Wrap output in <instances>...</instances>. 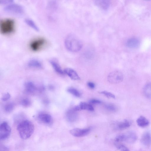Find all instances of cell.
I'll return each instance as SVG.
<instances>
[{
	"instance_id": "cell-29",
	"label": "cell",
	"mask_w": 151,
	"mask_h": 151,
	"mask_svg": "<svg viewBox=\"0 0 151 151\" xmlns=\"http://www.w3.org/2000/svg\"><path fill=\"white\" fill-rule=\"evenodd\" d=\"M105 108L108 110L115 112L116 110V107L115 105L112 104H108L105 105Z\"/></svg>"
},
{
	"instance_id": "cell-27",
	"label": "cell",
	"mask_w": 151,
	"mask_h": 151,
	"mask_svg": "<svg viewBox=\"0 0 151 151\" xmlns=\"http://www.w3.org/2000/svg\"><path fill=\"white\" fill-rule=\"evenodd\" d=\"M22 105L24 107H27L30 106L31 104V100L27 98H24L21 101Z\"/></svg>"
},
{
	"instance_id": "cell-26",
	"label": "cell",
	"mask_w": 151,
	"mask_h": 151,
	"mask_svg": "<svg viewBox=\"0 0 151 151\" xmlns=\"http://www.w3.org/2000/svg\"><path fill=\"white\" fill-rule=\"evenodd\" d=\"M115 144L117 149L120 151H130L129 149L122 144L118 143Z\"/></svg>"
},
{
	"instance_id": "cell-25",
	"label": "cell",
	"mask_w": 151,
	"mask_h": 151,
	"mask_svg": "<svg viewBox=\"0 0 151 151\" xmlns=\"http://www.w3.org/2000/svg\"><path fill=\"white\" fill-rule=\"evenodd\" d=\"M14 107V104L12 103H9L5 106L4 109L5 111L7 113L11 112Z\"/></svg>"
},
{
	"instance_id": "cell-1",
	"label": "cell",
	"mask_w": 151,
	"mask_h": 151,
	"mask_svg": "<svg viewBox=\"0 0 151 151\" xmlns=\"http://www.w3.org/2000/svg\"><path fill=\"white\" fill-rule=\"evenodd\" d=\"M17 130L20 137L26 139L30 137L32 134L34 130V126L30 121L24 120L19 124Z\"/></svg>"
},
{
	"instance_id": "cell-6",
	"label": "cell",
	"mask_w": 151,
	"mask_h": 151,
	"mask_svg": "<svg viewBox=\"0 0 151 151\" xmlns=\"http://www.w3.org/2000/svg\"><path fill=\"white\" fill-rule=\"evenodd\" d=\"M107 78L108 81L111 83H118L123 81V75L121 72L114 71L109 73Z\"/></svg>"
},
{
	"instance_id": "cell-13",
	"label": "cell",
	"mask_w": 151,
	"mask_h": 151,
	"mask_svg": "<svg viewBox=\"0 0 151 151\" xmlns=\"http://www.w3.org/2000/svg\"><path fill=\"white\" fill-rule=\"evenodd\" d=\"M142 143L146 146H150L151 145V134L148 132L144 133L142 135L141 139Z\"/></svg>"
},
{
	"instance_id": "cell-11",
	"label": "cell",
	"mask_w": 151,
	"mask_h": 151,
	"mask_svg": "<svg viewBox=\"0 0 151 151\" xmlns=\"http://www.w3.org/2000/svg\"><path fill=\"white\" fill-rule=\"evenodd\" d=\"M77 111L73 108L68 110L66 114V117L68 121L72 122L76 120L78 117Z\"/></svg>"
},
{
	"instance_id": "cell-10",
	"label": "cell",
	"mask_w": 151,
	"mask_h": 151,
	"mask_svg": "<svg viewBox=\"0 0 151 151\" xmlns=\"http://www.w3.org/2000/svg\"><path fill=\"white\" fill-rule=\"evenodd\" d=\"M124 141L130 143L134 142L137 140L136 134L132 131H129L124 133Z\"/></svg>"
},
{
	"instance_id": "cell-24",
	"label": "cell",
	"mask_w": 151,
	"mask_h": 151,
	"mask_svg": "<svg viewBox=\"0 0 151 151\" xmlns=\"http://www.w3.org/2000/svg\"><path fill=\"white\" fill-rule=\"evenodd\" d=\"M67 91L74 96L79 97L81 96L80 92L76 89L73 87H69L67 89Z\"/></svg>"
},
{
	"instance_id": "cell-18",
	"label": "cell",
	"mask_w": 151,
	"mask_h": 151,
	"mask_svg": "<svg viewBox=\"0 0 151 151\" xmlns=\"http://www.w3.org/2000/svg\"><path fill=\"white\" fill-rule=\"evenodd\" d=\"M127 45L131 48H135L138 47L139 45V41L135 38H132L129 39L127 41Z\"/></svg>"
},
{
	"instance_id": "cell-4",
	"label": "cell",
	"mask_w": 151,
	"mask_h": 151,
	"mask_svg": "<svg viewBox=\"0 0 151 151\" xmlns=\"http://www.w3.org/2000/svg\"><path fill=\"white\" fill-rule=\"evenodd\" d=\"M46 43V40L44 38L38 37L31 41L29 44V47L32 50L36 51L44 47Z\"/></svg>"
},
{
	"instance_id": "cell-23",
	"label": "cell",
	"mask_w": 151,
	"mask_h": 151,
	"mask_svg": "<svg viewBox=\"0 0 151 151\" xmlns=\"http://www.w3.org/2000/svg\"><path fill=\"white\" fill-rule=\"evenodd\" d=\"M24 21L27 24L35 30L37 31L39 30L38 27L34 22L32 20L29 19H25Z\"/></svg>"
},
{
	"instance_id": "cell-5",
	"label": "cell",
	"mask_w": 151,
	"mask_h": 151,
	"mask_svg": "<svg viewBox=\"0 0 151 151\" xmlns=\"http://www.w3.org/2000/svg\"><path fill=\"white\" fill-rule=\"evenodd\" d=\"M4 9L7 13L17 16L22 15L24 12L23 8L21 6L15 4L7 6L5 7Z\"/></svg>"
},
{
	"instance_id": "cell-32",
	"label": "cell",
	"mask_w": 151,
	"mask_h": 151,
	"mask_svg": "<svg viewBox=\"0 0 151 151\" xmlns=\"http://www.w3.org/2000/svg\"><path fill=\"white\" fill-rule=\"evenodd\" d=\"M0 151H9V150L7 147L3 145H1Z\"/></svg>"
},
{
	"instance_id": "cell-28",
	"label": "cell",
	"mask_w": 151,
	"mask_h": 151,
	"mask_svg": "<svg viewBox=\"0 0 151 151\" xmlns=\"http://www.w3.org/2000/svg\"><path fill=\"white\" fill-rule=\"evenodd\" d=\"M115 143H120L121 142L124 141V133L121 134L117 135L115 138Z\"/></svg>"
},
{
	"instance_id": "cell-19",
	"label": "cell",
	"mask_w": 151,
	"mask_h": 151,
	"mask_svg": "<svg viewBox=\"0 0 151 151\" xmlns=\"http://www.w3.org/2000/svg\"><path fill=\"white\" fill-rule=\"evenodd\" d=\"M50 63L55 70L60 75H63L64 73L61 67L59 64L56 61L51 60L50 61Z\"/></svg>"
},
{
	"instance_id": "cell-15",
	"label": "cell",
	"mask_w": 151,
	"mask_h": 151,
	"mask_svg": "<svg viewBox=\"0 0 151 151\" xmlns=\"http://www.w3.org/2000/svg\"><path fill=\"white\" fill-rule=\"evenodd\" d=\"M95 3L98 6L105 10H107L110 5V1L108 0L95 1Z\"/></svg>"
},
{
	"instance_id": "cell-16",
	"label": "cell",
	"mask_w": 151,
	"mask_h": 151,
	"mask_svg": "<svg viewBox=\"0 0 151 151\" xmlns=\"http://www.w3.org/2000/svg\"><path fill=\"white\" fill-rule=\"evenodd\" d=\"M142 93L146 98L151 99V83H147L144 86Z\"/></svg>"
},
{
	"instance_id": "cell-31",
	"label": "cell",
	"mask_w": 151,
	"mask_h": 151,
	"mask_svg": "<svg viewBox=\"0 0 151 151\" xmlns=\"http://www.w3.org/2000/svg\"><path fill=\"white\" fill-rule=\"evenodd\" d=\"M10 97L11 95L10 93H6L2 96V100L3 101H6L8 100Z\"/></svg>"
},
{
	"instance_id": "cell-22",
	"label": "cell",
	"mask_w": 151,
	"mask_h": 151,
	"mask_svg": "<svg viewBox=\"0 0 151 151\" xmlns=\"http://www.w3.org/2000/svg\"><path fill=\"white\" fill-rule=\"evenodd\" d=\"M79 105L81 110H86L89 111H93L94 110V108L91 105L85 102H81Z\"/></svg>"
},
{
	"instance_id": "cell-8",
	"label": "cell",
	"mask_w": 151,
	"mask_h": 151,
	"mask_svg": "<svg viewBox=\"0 0 151 151\" xmlns=\"http://www.w3.org/2000/svg\"><path fill=\"white\" fill-rule=\"evenodd\" d=\"M89 128L85 129L74 128L70 131V133L73 136L81 137L85 136L88 135L90 132Z\"/></svg>"
},
{
	"instance_id": "cell-2",
	"label": "cell",
	"mask_w": 151,
	"mask_h": 151,
	"mask_svg": "<svg viewBox=\"0 0 151 151\" xmlns=\"http://www.w3.org/2000/svg\"><path fill=\"white\" fill-rule=\"evenodd\" d=\"M65 45L66 49L72 52L79 51L82 48V44L81 41L76 36L69 35L65 40Z\"/></svg>"
},
{
	"instance_id": "cell-30",
	"label": "cell",
	"mask_w": 151,
	"mask_h": 151,
	"mask_svg": "<svg viewBox=\"0 0 151 151\" xmlns=\"http://www.w3.org/2000/svg\"><path fill=\"white\" fill-rule=\"evenodd\" d=\"M100 93L101 94H103L108 98H115V96L110 92L106 91H104L100 92Z\"/></svg>"
},
{
	"instance_id": "cell-17",
	"label": "cell",
	"mask_w": 151,
	"mask_h": 151,
	"mask_svg": "<svg viewBox=\"0 0 151 151\" xmlns=\"http://www.w3.org/2000/svg\"><path fill=\"white\" fill-rule=\"evenodd\" d=\"M137 123L138 126L141 127H145L149 124V121L145 117L141 116L137 120Z\"/></svg>"
},
{
	"instance_id": "cell-12",
	"label": "cell",
	"mask_w": 151,
	"mask_h": 151,
	"mask_svg": "<svg viewBox=\"0 0 151 151\" xmlns=\"http://www.w3.org/2000/svg\"><path fill=\"white\" fill-rule=\"evenodd\" d=\"M64 72L73 80H78L80 79L79 76L76 72L72 68H66L64 70Z\"/></svg>"
},
{
	"instance_id": "cell-3",
	"label": "cell",
	"mask_w": 151,
	"mask_h": 151,
	"mask_svg": "<svg viewBox=\"0 0 151 151\" xmlns=\"http://www.w3.org/2000/svg\"><path fill=\"white\" fill-rule=\"evenodd\" d=\"M15 23L14 20L10 18H5L0 21V32L7 35L12 33L14 30Z\"/></svg>"
},
{
	"instance_id": "cell-7",
	"label": "cell",
	"mask_w": 151,
	"mask_h": 151,
	"mask_svg": "<svg viewBox=\"0 0 151 151\" xmlns=\"http://www.w3.org/2000/svg\"><path fill=\"white\" fill-rule=\"evenodd\" d=\"M11 130L8 124L4 122L2 123L0 126V139L4 140L7 138L10 135Z\"/></svg>"
},
{
	"instance_id": "cell-33",
	"label": "cell",
	"mask_w": 151,
	"mask_h": 151,
	"mask_svg": "<svg viewBox=\"0 0 151 151\" xmlns=\"http://www.w3.org/2000/svg\"><path fill=\"white\" fill-rule=\"evenodd\" d=\"M90 102L93 104H99L101 103V101L99 100L96 99H92L91 100Z\"/></svg>"
},
{
	"instance_id": "cell-9",
	"label": "cell",
	"mask_w": 151,
	"mask_h": 151,
	"mask_svg": "<svg viewBox=\"0 0 151 151\" xmlns=\"http://www.w3.org/2000/svg\"><path fill=\"white\" fill-rule=\"evenodd\" d=\"M37 119L40 122L46 124H50L52 122L51 116L45 112H41L38 114Z\"/></svg>"
},
{
	"instance_id": "cell-21",
	"label": "cell",
	"mask_w": 151,
	"mask_h": 151,
	"mask_svg": "<svg viewBox=\"0 0 151 151\" xmlns=\"http://www.w3.org/2000/svg\"><path fill=\"white\" fill-rule=\"evenodd\" d=\"M130 125V122L128 120L125 119L118 123L117 125V127L119 129L124 130L129 127Z\"/></svg>"
},
{
	"instance_id": "cell-20",
	"label": "cell",
	"mask_w": 151,
	"mask_h": 151,
	"mask_svg": "<svg viewBox=\"0 0 151 151\" xmlns=\"http://www.w3.org/2000/svg\"><path fill=\"white\" fill-rule=\"evenodd\" d=\"M28 66L31 68H42L41 63L38 60L32 59L30 60L28 63Z\"/></svg>"
},
{
	"instance_id": "cell-14",
	"label": "cell",
	"mask_w": 151,
	"mask_h": 151,
	"mask_svg": "<svg viewBox=\"0 0 151 151\" xmlns=\"http://www.w3.org/2000/svg\"><path fill=\"white\" fill-rule=\"evenodd\" d=\"M36 90V87L32 82L29 81L25 84L24 90L26 93L29 94H33Z\"/></svg>"
},
{
	"instance_id": "cell-34",
	"label": "cell",
	"mask_w": 151,
	"mask_h": 151,
	"mask_svg": "<svg viewBox=\"0 0 151 151\" xmlns=\"http://www.w3.org/2000/svg\"><path fill=\"white\" fill-rule=\"evenodd\" d=\"M88 86L91 88H93L95 87L94 84L92 82H88L87 83Z\"/></svg>"
}]
</instances>
